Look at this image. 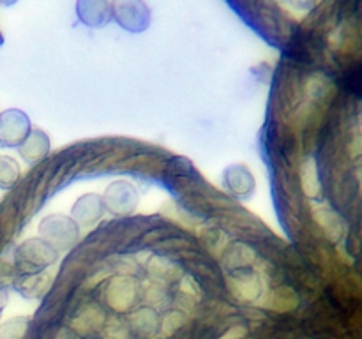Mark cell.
Returning a JSON list of instances; mask_svg holds the SVG:
<instances>
[{
    "instance_id": "cell-6",
    "label": "cell",
    "mask_w": 362,
    "mask_h": 339,
    "mask_svg": "<svg viewBox=\"0 0 362 339\" xmlns=\"http://www.w3.org/2000/svg\"><path fill=\"white\" fill-rule=\"evenodd\" d=\"M131 321L140 334H151L156 328V316L151 311H140V313L133 314Z\"/></svg>"
},
{
    "instance_id": "cell-8",
    "label": "cell",
    "mask_w": 362,
    "mask_h": 339,
    "mask_svg": "<svg viewBox=\"0 0 362 339\" xmlns=\"http://www.w3.org/2000/svg\"><path fill=\"white\" fill-rule=\"evenodd\" d=\"M182 323H184V318L180 313L166 314V318L163 320V327H161L163 335H166V338H168V335H172L173 332H177L180 327H182Z\"/></svg>"
},
{
    "instance_id": "cell-7",
    "label": "cell",
    "mask_w": 362,
    "mask_h": 339,
    "mask_svg": "<svg viewBox=\"0 0 362 339\" xmlns=\"http://www.w3.org/2000/svg\"><path fill=\"white\" fill-rule=\"evenodd\" d=\"M25 332H27V321L11 320L0 331V339H23Z\"/></svg>"
},
{
    "instance_id": "cell-4",
    "label": "cell",
    "mask_w": 362,
    "mask_h": 339,
    "mask_svg": "<svg viewBox=\"0 0 362 339\" xmlns=\"http://www.w3.org/2000/svg\"><path fill=\"white\" fill-rule=\"evenodd\" d=\"M303 186L304 191L308 193V196L315 198L320 193V180H318L317 165H315L313 159H310L303 168Z\"/></svg>"
},
{
    "instance_id": "cell-11",
    "label": "cell",
    "mask_w": 362,
    "mask_h": 339,
    "mask_svg": "<svg viewBox=\"0 0 362 339\" xmlns=\"http://www.w3.org/2000/svg\"><path fill=\"white\" fill-rule=\"evenodd\" d=\"M350 154H352V157H359L362 155V134L359 133L356 138L352 140V143H350Z\"/></svg>"
},
{
    "instance_id": "cell-3",
    "label": "cell",
    "mask_w": 362,
    "mask_h": 339,
    "mask_svg": "<svg viewBox=\"0 0 362 339\" xmlns=\"http://www.w3.org/2000/svg\"><path fill=\"white\" fill-rule=\"evenodd\" d=\"M297 295L290 288H281L276 290L271 297H269V302L265 306L269 309L279 311V313H285V311H292L297 307Z\"/></svg>"
},
{
    "instance_id": "cell-10",
    "label": "cell",
    "mask_w": 362,
    "mask_h": 339,
    "mask_svg": "<svg viewBox=\"0 0 362 339\" xmlns=\"http://www.w3.org/2000/svg\"><path fill=\"white\" fill-rule=\"evenodd\" d=\"M246 327H240V325H237V327H232L230 328L226 334H223L219 339H243L244 335H246Z\"/></svg>"
},
{
    "instance_id": "cell-9",
    "label": "cell",
    "mask_w": 362,
    "mask_h": 339,
    "mask_svg": "<svg viewBox=\"0 0 362 339\" xmlns=\"http://www.w3.org/2000/svg\"><path fill=\"white\" fill-rule=\"evenodd\" d=\"M105 338L106 339H126L127 332L124 331V327L119 323V321H113L112 325H108V327H106Z\"/></svg>"
},
{
    "instance_id": "cell-5",
    "label": "cell",
    "mask_w": 362,
    "mask_h": 339,
    "mask_svg": "<svg viewBox=\"0 0 362 339\" xmlns=\"http://www.w3.org/2000/svg\"><path fill=\"white\" fill-rule=\"evenodd\" d=\"M235 293H239V299L243 300H253L257 299L258 292H260V285H258V279L255 275H246V278L237 279L235 282Z\"/></svg>"
},
{
    "instance_id": "cell-2",
    "label": "cell",
    "mask_w": 362,
    "mask_h": 339,
    "mask_svg": "<svg viewBox=\"0 0 362 339\" xmlns=\"http://www.w3.org/2000/svg\"><path fill=\"white\" fill-rule=\"evenodd\" d=\"M103 321H105V314L101 313V309H98L94 306H88L74 318L71 327L76 332H80V334H90V332L98 331L101 327Z\"/></svg>"
},
{
    "instance_id": "cell-1",
    "label": "cell",
    "mask_w": 362,
    "mask_h": 339,
    "mask_svg": "<svg viewBox=\"0 0 362 339\" xmlns=\"http://www.w3.org/2000/svg\"><path fill=\"white\" fill-rule=\"evenodd\" d=\"M313 218L322 228V232L332 240V242H339L346 233V222L341 215L336 210H332L327 205H318L313 208Z\"/></svg>"
}]
</instances>
